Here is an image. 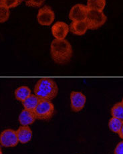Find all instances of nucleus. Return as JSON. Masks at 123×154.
<instances>
[{"instance_id": "7ed1b4c3", "label": "nucleus", "mask_w": 123, "mask_h": 154, "mask_svg": "<svg viewBox=\"0 0 123 154\" xmlns=\"http://www.w3.org/2000/svg\"><path fill=\"white\" fill-rule=\"evenodd\" d=\"M34 112L37 119L48 121L53 117L54 106L50 100H41Z\"/></svg>"}, {"instance_id": "1a4fd4ad", "label": "nucleus", "mask_w": 123, "mask_h": 154, "mask_svg": "<svg viewBox=\"0 0 123 154\" xmlns=\"http://www.w3.org/2000/svg\"><path fill=\"white\" fill-rule=\"evenodd\" d=\"M69 30L68 25L64 22H57L52 27V33L57 40L65 39Z\"/></svg>"}, {"instance_id": "423d86ee", "label": "nucleus", "mask_w": 123, "mask_h": 154, "mask_svg": "<svg viewBox=\"0 0 123 154\" xmlns=\"http://www.w3.org/2000/svg\"><path fill=\"white\" fill-rule=\"evenodd\" d=\"M38 22L42 26H50L55 19V14L50 7L44 6L40 9L37 16Z\"/></svg>"}, {"instance_id": "f257e3e1", "label": "nucleus", "mask_w": 123, "mask_h": 154, "mask_svg": "<svg viewBox=\"0 0 123 154\" xmlns=\"http://www.w3.org/2000/svg\"><path fill=\"white\" fill-rule=\"evenodd\" d=\"M50 52L52 60L58 64H65L69 63L73 54L71 44L65 39H55L52 41Z\"/></svg>"}, {"instance_id": "ddd939ff", "label": "nucleus", "mask_w": 123, "mask_h": 154, "mask_svg": "<svg viewBox=\"0 0 123 154\" xmlns=\"http://www.w3.org/2000/svg\"><path fill=\"white\" fill-rule=\"evenodd\" d=\"M41 100L42 99H40L36 94H31L27 99L25 100H23L22 102V104L23 106H24V109L32 111H34Z\"/></svg>"}, {"instance_id": "f3484780", "label": "nucleus", "mask_w": 123, "mask_h": 154, "mask_svg": "<svg viewBox=\"0 0 123 154\" xmlns=\"http://www.w3.org/2000/svg\"><path fill=\"white\" fill-rule=\"evenodd\" d=\"M122 123L123 121L121 119H118L117 118L112 117L110 119L109 123H108V127H109V129L112 132L118 133L122 127Z\"/></svg>"}, {"instance_id": "9b49d317", "label": "nucleus", "mask_w": 123, "mask_h": 154, "mask_svg": "<svg viewBox=\"0 0 123 154\" xmlns=\"http://www.w3.org/2000/svg\"><path fill=\"white\" fill-rule=\"evenodd\" d=\"M36 119V115L34 111L24 109L20 112L19 121L20 124L23 126H28L33 123Z\"/></svg>"}, {"instance_id": "39448f33", "label": "nucleus", "mask_w": 123, "mask_h": 154, "mask_svg": "<svg viewBox=\"0 0 123 154\" xmlns=\"http://www.w3.org/2000/svg\"><path fill=\"white\" fill-rule=\"evenodd\" d=\"M16 131L8 129L2 132L0 134V144L5 147H15L18 143Z\"/></svg>"}, {"instance_id": "2eb2a0df", "label": "nucleus", "mask_w": 123, "mask_h": 154, "mask_svg": "<svg viewBox=\"0 0 123 154\" xmlns=\"http://www.w3.org/2000/svg\"><path fill=\"white\" fill-rule=\"evenodd\" d=\"M106 5V0H88L87 8L90 10L103 11Z\"/></svg>"}, {"instance_id": "0eeeda50", "label": "nucleus", "mask_w": 123, "mask_h": 154, "mask_svg": "<svg viewBox=\"0 0 123 154\" xmlns=\"http://www.w3.org/2000/svg\"><path fill=\"white\" fill-rule=\"evenodd\" d=\"M88 10L86 5L81 4H76L70 11L69 18L73 22L85 21Z\"/></svg>"}, {"instance_id": "dca6fc26", "label": "nucleus", "mask_w": 123, "mask_h": 154, "mask_svg": "<svg viewBox=\"0 0 123 154\" xmlns=\"http://www.w3.org/2000/svg\"><path fill=\"white\" fill-rule=\"evenodd\" d=\"M111 114L113 117L123 121V105L121 102L117 103L111 109Z\"/></svg>"}, {"instance_id": "20e7f679", "label": "nucleus", "mask_w": 123, "mask_h": 154, "mask_svg": "<svg viewBox=\"0 0 123 154\" xmlns=\"http://www.w3.org/2000/svg\"><path fill=\"white\" fill-rule=\"evenodd\" d=\"M107 20L103 11L97 10H88L86 19L88 29H96L104 25Z\"/></svg>"}, {"instance_id": "6e6552de", "label": "nucleus", "mask_w": 123, "mask_h": 154, "mask_svg": "<svg viewBox=\"0 0 123 154\" xmlns=\"http://www.w3.org/2000/svg\"><path fill=\"white\" fill-rule=\"evenodd\" d=\"M86 97L80 92L72 91L70 94L71 109L73 111L79 112L84 107Z\"/></svg>"}, {"instance_id": "aec40b11", "label": "nucleus", "mask_w": 123, "mask_h": 154, "mask_svg": "<svg viewBox=\"0 0 123 154\" xmlns=\"http://www.w3.org/2000/svg\"><path fill=\"white\" fill-rule=\"evenodd\" d=\"M45 0H28L26 2L27 6L30 7H40L44 3Z\"/></svg>"}, {"instance_id": "a211bd4d", "label": "nucleus", "mask_w": 123, "mask_h": 154, "mask_svg": "<svg viewBox=\"0 0 123 154\" xmlns=\"http://www.w3.org/2000/svg\"><path fill=\"white\" fill-rule=\"evenodd\" d=\"M10 12L9 9L4 5H0V23L7 22L10 17Z\"/></svg>"}, {"instance_id": "6ab92c4d", "label": "nucleus", "mask_w": 123, "mask_h": 154, "mask_svg": "<svg viewBox=\"0 0 123 154\" xmlns=\"http://www.w3.org/2000/svg\"><path fill=\"white\" fill-rule=\"evenodd\" d=\"M22 2V0H0V5L10 9L18 6Z\"/></svg>"}, {"instance_id": "412c9836", "label": "nucleus", "mask_w": 123, "mask_h": 154, "mask_svg": "<svg viewBox=\"0 0 123 154\" xmlns=\"http://www.w3.org/2000/svg\"><path fill=\"white\" fill-rule=\"evenodd\" d=\"M114 153L115 154H123V141L118 143Z\"/></svg>"}, {"instance_id": "f03ea898", "label": "nucleus", "mask_w": 123, "mask_h": 154, "mask_svg": "<svg viewBox=\"0 0 123 154\" xmlns=\"http://www.w3.org/2000/svg\"><path fill=\"white\" fill-rule=\"evenodd\" d=\"M58 85L53 79L42 78L40 79L34 87V93L42 100H50L57 96Z\"/></svg>"}, {"instance_id": "4be33fe9", "label": "nucleus", "mask_w": 123, "mask_h": 154, "mask_svg": "<svg viewBox=\"0 0 123 154\" xmlns=\"http://www.w3.org/2000/svg\"><path fill=\"white\" fill-rule=\"evenodd\" d=\"M118 135L120 136V137L123 140V123H122V125L121 129V130H120V131L118 132Z\"/></svg>"}, {"instance_id": "b1692460", "label": "nucleus", "mask_w": 123, "mask_h": 154, "mask_svg": "<svg viewBox=\"0 0 123 154\" xmlns=\"http://www.w3.org/2000/svg\"><path fill=\"white\" fill-rule=\"evenodd\" d=\"M121 103H122V104L123 105V99H122V102H121Z\"/></svg>"}, {"instance_id": "4468645a", "label": "nucleus", "mask_w": 123, "mask_h": 154, "mask_svg": "<svg viewBox=\"0 0 123 154\" xmlns=\"http://www.w3.org/2000/svg\"><path fill=\"white\" fill-rule=\"evenodd\" d=\"M15 97L17 100L23 102L31 94V90L26 86H22L15 91Z\"/></svg>"}, {"instance_id": "9d476101", "label": "nucleus", "mask_w": 123, "mask_h": 154, "mask_svg": "<svg viewBox=\"0 0 123 154\" xmlns=\"http://www.w3.org/2000/svg\"><path fill=\"white\" fill-rule=\"evenodd\" d=\"M18 141L21 143H27L30 141L32 137V131L30 127L21 126L16 131Z\"/></svg>"}, {"instance_id": "f8f14e48", "label": "nucleus", "mask_w": 123, "mask_h": 154, "mask_svg": "<svg viewBox=\"0 0 123 154\" xmlns=\"http://www.w3.org/2000/svg\"><path fill=\"white\" fill-rule=\"evenodd\" d=\"M69 28L71 32L78 35H84L86 32L87 29H88L86 20L85 21L72 22Z\"/></svg>"}, {"instance_id": "5701e85b", "label": "nucleus", "mask_w": 123, "mask_h": 154, "mask_svg": "<svg viewBox=\"0 0 123 154\" xmlns=\"http://www.w3.org/2000/svg\"><path fill=\"white\" fill-rule=\"evenodd\" d=\"M0 154H3V153H2V148H1V147H0Z\"/></svg>"}]
</instances>
